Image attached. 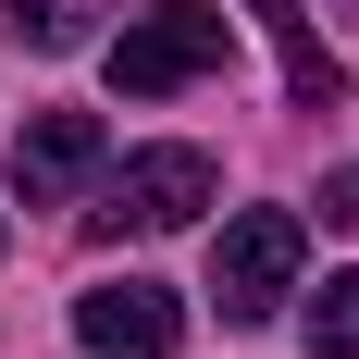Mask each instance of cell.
Here are the masks:
<instances>
[{
	"mask_svg": "<svg viewBox=\"0 0 359 359\" xmlns=\"http://www.w3.org/2000/svg\"><path fill=\"white\" fill-rule=\"evenodd\" d=\"M100 161H111L100 111H37L25 137H13V186H25V211H37V198H74Z\"/></svg>",
	"mask_w": 359,
	"mask_h": 359,
	"instance_id": "cell-5",
	"label": "cell"
},
{
	"mask_svg": "<svg viewBox=\"0 0 359 359\" xmlns=\"http://www.w3.org/2000/svg\"><path fill=\"white\" fill-rule=\"evenodd\" d=\"M74 334H87V359H174L186 310L161 285H87L74 297Z\"/></svg>",
	"mask_w": 359,
	"mask_h": 359,
	"instance_id": "cell-4",
	"label": "cell"
},
{
	"mask_svg": "<svg viewBox=\"0 0 359 359\" xmlns=\"http://www.w3.org/2000/svg\"><path fill=\"white\" fill-rule=\"evenodd\" d=\"M0 236H13V223H0Z\"/></svg>",
	"mask_w": 359,
	"mask_h": 359,
	"instance_id": "cell-10",
	"label": "cell"
},
{
	"mask_svg": "<svg viewBox=\"0 0 359 359\" xmlns=\"http://www.w3.org/2000/svg\"><path fill=\"white\" fill-rule=\"evenodd\" d=\"M236 62V13H211V0H149V13H124V37L100 50L111 100H174V87H198V74Z\"/></svg>",
	"mask_w": 359,
	"mask_h": 359,
	"instance_id": "cell-1",
	"label": "cell"
},
{
	"mask_svg": "<svg viewBox=\"0 0 359 359\" xmlns=\"http://www.w3.org/2000/svg\"><path fill=\"white\" fill-rule=\"evenodd\" d=\"M297 260H310V223L297 211H236L211 236V310L223 323H273L297 297Z\"/></svg>",
	"mask_w": 359,
	"mask_h": 359,
	"instance_id": "cell-2",
	"label": "cell"
},
{
	"mask_svg": "<svg viewBox=\"0 0 359 359\" xmlns=\"http://www.w3.org/2000/svg\"><path fill=\"white\" fill-rule=\"evenodd\" d=\"M211 211V149H137V161H111L100 174V236H174V223Z\"/></svg>",
	"mask_w": 359,
	"mask_h": 359,
	"instance_id": "cell-3",
	"label": "cell"
},
{
	"mask_svg": "<svg viewBox=\"0 0 359 359\" xmlns=\"http://www.w3.org/2000/svg\"><path fill=\"white\" fill-rule=\"evenodd\" d=\"M323 223H359V174H323Z\"/></svg>",
	"mask_w": 359,
	"mask_h": 359,
	"instance_id": "cell-9",
	"label": "cell"
},
{
	"mask_svg": "<svg viewBox=\"0 0 359 359\" xmlns=\"http://www.w3.org/2000/svg\"><path fill=\"white\" fill-rule=\"evenodd\" d=\"M260 25H273V50H285V87H297V111H334V100H347V74H334V50L310 37V13H297V0H260Z\"/></svg>",
	"mask_w": 359,
	"mask_h": 359,
	"instance_id": "cell-6",
	"label": "cell"
},
{
	"mask_svg": "<svg viewBox=\"0 0 359 359\" xmlns=\"http://www.w3.org/2000/svg\"><path fill=\"white\" fill-rule=\"evenodd\" d=\"M297 323H310V359H359V273H334Z\"/></svg>",
	"mask_w": 359,
	"mask_h": 359,
	"instance_id": "cell-8",
	"label": "cell"
},
{
	"mask_svg": "<svg viewBox=\"0 0 359 359\" xmlns=\"http://www.w3.org/2000/svg\"><path fill=\"white\" fill-rule=\"evenodd\" d=\"M100 13H111V0H0V25L25 37V50H87Z\"/></svg>",
	"mask_w": 359,
	"mask_h": 359,
	"instance_id": "cell-7",
	"label": "cell"
}]
</instances>
